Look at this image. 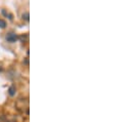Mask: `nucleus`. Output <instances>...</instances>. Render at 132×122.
<instances>
[{"mask_svg":"<svg viewBox=\"0 0 132 122\" xmlns=\"http://www.w3.org/2000/svg\"><path fill=\"white\" fill-rule=\"evenodd\" d=\"M5 26H6V22L0 19V28H5Z\"/></svg>","mask_w":132,"mask_h":122,"instance_id":"2","label":"nucleus"},{"mask_svg":"<svg viewBox=\"0 0 132 122\" xmlns=\"http://www.w3.org/2000/svg\"><path fill=\"white\" fill-rule=\"evenodd\" d=\"M9 94L10 95H14V87H10L9 88Z\"/></svg>","mask_w":132,"mask_h":122,"instance_id":"3","label":"nucleus"},{"mask_svg":"<svg viewBox=\"0 0 132 122\" xmlns=\"http://www.w3.org/2000/svg\"><path fill=\"white\" fill-rule=\"evenodd\" d=\"M16 39H18V36H16V34H14V33H9V34L6 36V40H7L8 42H10V43L15 42Z\"/></svg>","mask_w":132,"mask_h":122,"instance_id":"1","label":"nucleus"}]
</instances>
